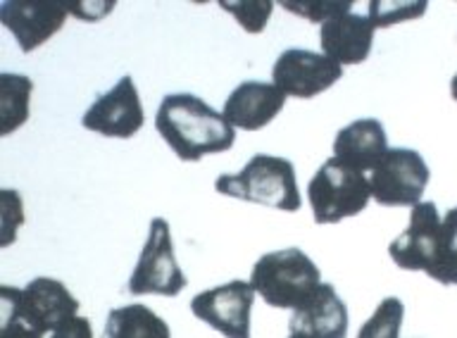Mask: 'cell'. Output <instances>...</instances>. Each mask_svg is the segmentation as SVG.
I'll use <instances>...</instances> for the list:
<instances>
[{"label":"cell","mask_w":457,"mask_h":338,"mask_svg":"<svg viewBox=\"0 0 457 338\" xmlns=\"http://www.w3.org/2000/svg\"><path fill=\"white\" fill-rule=\"evenodd\" d=\"M155 129L184 162L227 153L236 144V127L193 94H171L160 103Z\"/></svg>","instance_id":"obj_1"},{"label":"cell","mask_w":457,"mask_h":338,"mask_svg":"<svg viewBox=\"0 0 457 338\" xmlns=\"http://www.w3.org/2000/svg\"><path fill=\"white\" fill-rule=\"evenodd\" d=\"M217 194L241 198V201L267 205V208L298 212L300 194L295 184L293 162L274 155H255L238 174H221L214 181Z\"/></svg>","instance_id":"obj_2"},{"label":"cell","mask_w":457,"mask_h":338,"mask_svg":"<svg viewBox=\"0 0 457 338\" xmlns=\"http://www.w3.org/2000/svg\"><path fill=\"white\" fill-rule=\"evenodd\" d=\"M250 284L271 308L295 309L320 286L321 274L300 248H286L257 260Z\"/></svg>","instance_id":"obj_3"},{"label":"cell","mask_w":457,"mask_h":338,"mask_svg":"<svg viewBox=\"0 0 457 338\" xmlns=\"http://www.w3.org/2000/svg\"><path fill=\"white\" fill-rule=\"evenodd\" d=\"M370 198V177L338 158H328L307 184V201L317 224H336L360 215Z\"/></svg>","instance_id":"obj_4"},{"label":"cell","mask_w":457,"mask_h":338,"mask_svg":"<svg viewBox=\"0 0 457 338\" xmlns=\"http://www.w3.org/2000/svg\"><path fill=\"white\" fill-rule=\"evenodd\" d=\"M3 317H14L38 334H53L71 317H77L79 301L64 288L62 281L38 276L24 291L12 286L0 288Z\"/></svg>","instance_id":"obj_5"},{"label":"cell","mask_w":457,"mask_h":338,"mask_svg":"<svg viewBox=\"0 0 457 338\" xmlns=\"http://www.w3.org/2000/svg\"><path fill=\"white\" fill-rule=\"evenodd\" d=\"M428 167L412 148H388L370 172L371 198L386 208H414L427 191Z\"/></svg>","instance_id":"obj_6"},{"label":"cell","mask_w":457,"mask_h":338,"mask_svg":"<svg viewBox=\"0 0 457 338\" xmlns=\"http://www.w3.org/2000/svg\"><path fill=\"white\" fill-rule=\"evenodd\" d=\"M186 276L179 269L174 243H171L170 224L162 217H155L150 222L148 241L143 245L141 258L136 262V269L129 279V293L145 295L157 293L174 298L186 288Z\"/></svg>","instance_id":"obj_7"},{"label":"cell","mask_w":457,"mask_h":338,"mask_svg":"<svg viewBox=\"0 0 457 338\" xmlns=\"http://www.w3.org/2000/svg\"><path fill=\"white\" fill-rule=\"evenodd\" d=\"M253 302H255L253 284L234 279L195 295L191 301V312L227 338H250Z\"/></svg>","instance_id":"obj_8"},{"label":"cell","mask_w":457,"mask_h":338,"mask_svg":"<svg viewBox=\"0 0 457 338\" xmlns=\"http://www.w3.org/2000/svg\"><path fill=\"white\" fill-rule=\"evenodd\" d=\"M343 77V67L327 58L324 53L291 48L284 51L271 67L274 87L284 95L293 98H314L321 91H327Z\"/></svg>","instance_id":"obj_9"},{"label":"cell","mask_w":457,"mask_h":338,"mask_svg":"<svg viewBox=\"0 0 457 338\" xmlns=\"http://www.w3.org/2000/svg\"><path fill=\"white\" fill-rule=\"evenodd\" d=\"M441 215L436 202H417L410 215V227L388 245V255L400 269L428 272L441 245Z\"/></svg>","instance_id":"obj_10"},{"label":"cell","mask_w":457,"mask_h":338,"mask_svg":"<svg viewBox=\"0 0 457 338\" xmlns=\"http://www.w3.org/2000/svg\"><path fill=\"white\" fill-rule=\"evenodd\" d=\"M145 122L141 98L131 77H121L107 94L86 110L84 129L98 131L107 138H131Z\"/></svg>","instance_id":"obj_11"},{"label":"cell","mask_w":457,"mask_h":338,"mask_svg":"<svg viewBox=\"0 0 457 338\" xmlns=\"http://www.w3.org/2000/svg\"><path fill=\"white\" fill-rule=\"evenodd\" d=\"M67 10L57 3H36V0H7L0 5V22L12 31L21 53H31L43 45L55 31L64 27Z\"/></svg>","instance_id":"obj_12"},{"label":"cell","mask_w":457,"mask_h":338,"mask_svg":"<svg viewBox=\"0 0 457 338\" xmlns=\"http://www.w3.org/2000/svg\"><path fill=\"white\" fill-rule=\"evenodd\" d=\"M320 41L324 55L338 65H360L370 58L374 24L367 15L348 10L321 24Z\"/></svg>","instance_id":"obj_13"},{"label":"cell","mask_w":457,"mask_h":338,"mask_svg":"<svg viewBox=\"0 0 457 338\" xmlns=\"http://www.w3.org/2000/svg\"><path fill=\"white\" fill-rule=\"evenodd\" d=\"M291 334L310 338H345L348 308L331 284H320L300 308L293 309Z\"/></svg>","instance_id":"obj_14"},{"label":"cell","mask_w":457,"mask_h":338,"mask_svg":"<svg viewBox=\"0 0 457 338\" xmlns=\"http://www.w3.org/2000/svg\"><path fill=\"white\" fill-rule=\"evenodd\" d=\"M286 95L274 84L243 81L224 103V117L236 129L257 131L267 127L284 110Z\"/></svg>","instance_id":"obj_15"},{"label":"cell","mask_w":457,"mask_h":338,"mask_svg":"<svg viewBox=\"0 0 457 338\" xmlns=\"http://www.w3.org/2000/svg\"><path fill=\"white\" fill-rule=\"evenodd\" d=\"M388 151L384 124L378 120H357L338 131L334 141V158L355 167L357 172L370 174Z\"/></svg>","instance_id":"obj_16"},{"label":"cell","mask_w":457,"mask_h":338,"mask_svg":"<svg viewBox=\"0 0 457 338\" xmlns=\"http://www.w3.org/2000/svg\"><path fill=\"white\" fill-rule=\"evenodd\" d=\"M103 338H171V331L162 317L136 302L110 309Z\"/></svg>","instance_id":"obj_17"},{"label":"cell","mask_w":457,"mask_h":338,"mask_svg":"<svg viewBox=\"0 0 457 338\" xmlns=\"http://www.w3.org/2000/svg\"><path fill=\"white\" fill-rule=\"evenodd\" d=\"M3 94H0V134L7 136L29 120V98H31V79L21 74L3 72L0 77Z\"/></svg>","instance_id":"obj_18"},{"label":"cell","mask_w":457,"mask_h":338,"mask_svg":"<svg viewBox=\"0 0 457 338\" xmlns=\"http://www.w3.org/2000/svg\"><path fill=\"white\" fill-rule=\"evenodd\" d=\"M427 274L443 286H455L457 284V208L448 210L443 217L438 255H436L434 267Z\"/></svg>","instance_id":"obj_19"},{"label":"cell","mask_w":457,"mask_h":338,"mask_svg":"<svg viewBox=\"0 0 457 338\" xmlns=\"http://www.w3.org/2000/svg\"><path fill=\"white\" fill-rule=\"evenodd\" d=\"M405 319V305L398 298H386L377 312L362 324L357 338H398L400 326Z\"/></svg>","instance_id":"obj_20"},{"label":"cell","mask_w":457,"mask_h":338,"mask_svg":"<svg viewBox=\"0 0 457 338\" xmlns=\"http://www.w3.org/2000/svg\"><path fill=\"white\" fill-rule=\"evenodd\" d=\"M221 8L231 12V15L238 20L243 29L250 31V34H260V31L267 27L271 15L270 0H250V3H220Z\"/></svg>","instance_id":"obj_21"},{"label":"cell","mask_w":457,"mask_h":338,"mask_svg":"<svg viewBox=\"0 0 457 338\" xmlns=\"http://www.w3.org/2000/svg\"><path fill=\"white\" fill-rule=\"evenodd\" d=\"M427 3H370V22L377 27H388L393 22H403V20H417L424 15Z\"/></svg>","instance_id":"obj_22"},{"label":"cell","mask_w":457,"mask_h":338,"mask_svg":"<svg viewBox=\"0 0 457 338\" xmlns=\"http://www.w3.org/2000/svg\"><path fill=\"white\" fill-rule=\"evenodd\" d=\"M286 10H291L298 17H305L310 22L324 24L331 17L353 10L350 0H310V3H281Z\"/></svg>","instance_id":"obj_23"},{"label":"cell","mask_w":457,"mask_h":338,"mask_svg":"<svg viewBox=\"0 0 457 338\" xmlns=\"http://www.w3.org/2000/svg\"><path fill=\"white\" fill-rule=\"evenodd\" d=\"M24 222L20 195L14 191H3V245H10L14 241V231Z\"/></svg>","instance_id":"obj_24"},{"label":"cell","mask_w":457,"mask_h":338,"mask_svg":"<svg viewBox=\"0 0 457 338\" xmlns=\"http://www.w3.org/2000/svg\"><path fill=\"white\" fill-rule=\"evenodd\" d=\"M50 338H93V326L86 317H71L60 324Z\"/></svg>","instance_id":"obj_25"},{"label":"cell","mask_w":457,"mask_h":338,"mask_svg":"<svg viewBox=\"0 0 457 338\" xmlns=\"http://www.w3.org/2000/svg\"><path fill=\"white\" fill-rule=\"evenodd\" d=\"M3 338H43L38 331H34L31 326L21 322V319H14V317H3Z\"/></svg>","instance_id":"obj_26"},{"label":"cell","mask_w":457,"mask_h":338,"mask_svg":"<svg viewBox=\"0 0 457 338\" xmlns=\"http://www.w3.org/2000/svg\"><path fill=\"white\" fill-rule=\"evenodd\" d=\"M450 94H453V101L457 103V74L453 77V81H450Z\"/></svg>","instance_id":"obj_27"},{"label":"cell","mask_w":457,"mask_h":338,"mask_svg":"<svg viewBox=\"0 0 457 338\" xmlns=\"http://www.w3.org/2000/svg\"><path fill=\"white\" fill-rule=\"evenodd\" d=\"M288 338H310V336H305V334H291Z\"/></svg>","instance_id":"obj_28"}]
</instances>
